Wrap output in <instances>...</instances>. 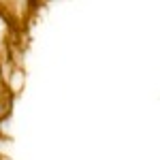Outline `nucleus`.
<instances>
[{
	"label": "nucleus",
	"mask_w": 160,
	"mask_h": 160,
	"mask_svg": "<svg viewBox=\"0 0 160 160\" xmlns=\"http://www.w3.org/2000/svg\"><path fill=\"white\" fill-rule=\"evenodd\" d=\"M24 0H0V7L7 9V7H13V4H22Z\"/></svg>",
	"instance_id": "f257e3e1"
},
{
	"label": "nucleus",
	"mask_w": 160,
	"mask_h": 160,
	"mask_svg": "<svg viewBox=\"0 0 160 160\" xmlns=\"http://www.w3.org/2000/svg\"><path fill=\"white\" fill-rule=\"evenodd\" d=\"M0 160H2V156H0Z\"/></svg>",
	"instance_id": "f03ea898"
}]
</instances>
